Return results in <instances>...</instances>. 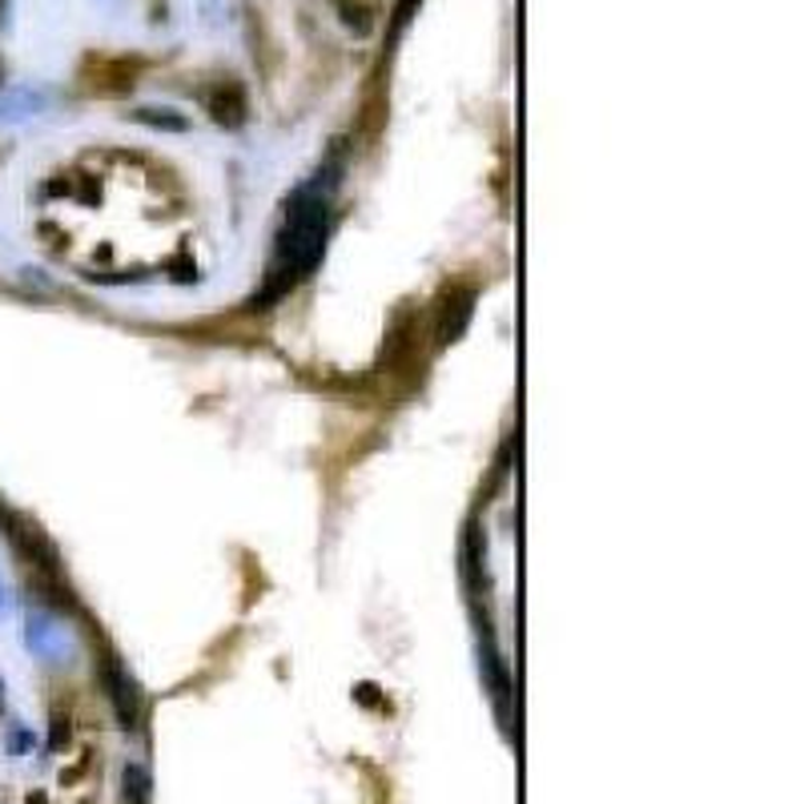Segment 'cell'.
<instances>
[{"mask_svg":"<svg viewBox=\"0 0 804 804\" xmlns=\"http://www.w3.org/2000/svg\"><path fill=\"white\" fill-rule=\"evenodd\" d=\"M342 21L354 32H371L374 29V12H379V0H339Z\"/></svg>","mask_w":804,"mask_h":804,"instance_id":"2","label":"cell"},{"mask_svg":"<svg viewBox=\"0 0 804 804\" xmlns=\"http://www.w3.org/2000/svg\"><path fill=\"white\" fill-rule=\"evenodd\" d=\"M322 201H310V205H298L294 218H290L287 230V254L294 258V265H310L318 254V242H322Z\"/></svg>","mask_w":804,"mask_h":804,"instance_id":"1","label":"cell"}]
</instances>
